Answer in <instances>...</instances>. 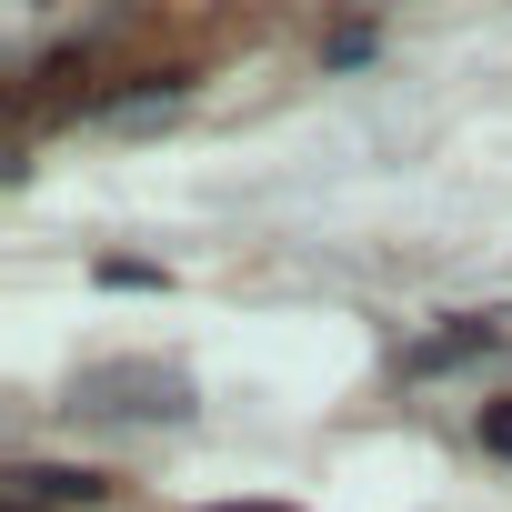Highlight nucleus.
<instances>
[{
	"label": "nucleus",
	"instance_id": "obj_1",
	"mask_svg": "<svg viewBox=\"0 0 512 512\" xmlns=\"http://www.w3.org/2000/svg\"><path fill=\"white\" fill-rule=\"evenodd\" d=\"M71 402L101 412V422H181L191 412V372L181 362H81Z\"/></svg>",
	"mask_w": 512,
	"mask_h": 512
},
{
	"label": "nucleus",
	"instance_id": "obj_2",
	"mask_svg": "<svg viewBox=\"0 0 512 512\" xmlns=\"http://www.w3.org/2000/svg\"><path fill=\"white\" fill-rule=\"evenodd\" d=\"M482 352H502V322L462 312V322H442V332L402 342V382H442V372H462V362H482Z\"/></svg>",
	"mask_w": 512,
	"mask_h": 512
},
{
	"label": "nucleus",
	"instance_id": "obj_3",
	"mask_svg": "<svg viewBox=\"0 0 512 512\" xmlns=\"http://www.w3.org/2000/svg\"><path fill=\"white\" fill-rule=\"evenodd\" d=\"M111 482L101 472H71V462H21L11 472V502H101Z\"/></svg>",
	"mask_w": 512,
	"mask_h": 512
},
{
	"label": "nucleus",
	"instance_id": "obj_4",
	"mask_svg": "<svg viewBox=\"0 0 512 512\" xmlns=\"http://www.w3.org/2000/svg\"><path fill=\"white\" fill-rule=\"evenodd\" d=\"M362 51H372V21H342V31L322 41V61H362Z\"/></svg>",
	"mask_w": 512,
	"mask_h": 512
},
{
	"label": "nucleus",
	"instance_id": "obj_5",
	"mask_svg": "<svg viewBox=\"0 0 512 512\" xmlns=\"http://www.w3.org/2000/svg\"><path fill=\"white\" fill-rule=\"evenodd\" d=\"M101 282H111V292H161V272H151V262H101Z\"/></svg>",
	"mask_w": 512,
	"mask_h": 512
},
{
	"label": "nucleus",
	"instance_id": "obj_6",
	"mask_svg": "<svg viewBox=\"0 0 512 512\" xmlns=\"http://www.w3.org/2000/svg\"><path fill=\"white\" fill-rule=\"evenodd\" d=\"M482 452H492V462H512V402H492V412H482Z\"/></svg>",
	"mask_w": 512,
	"mask_h": 512
},
{
	"label": "nucleus",
	"instance_id": "obj_7",
	"mask_svg": "<svg viewBox=\"0 0 512 512\" xmlns=\"http://www.w3.org/2000/svg\"><path fill=\"white\" fill-rule=\"evenodd\" d=\"M201 512H292V502H201Z\"/></svg>",
	"mask_w": 512,
	"mask_h": 512
},
{
	"label": "nucleus",
	"instance_id": "obj_8",
	"mask_svg": "<svg viewBox=\"0 0 512 512\" xmlns=\"http://www.w3.org/2000/svg\"><path fill=\"white\" fill-rule=\"evenodd\" d=\"M0 512H41V502H0Z\"/></svg>",
	"mask_w": 512,
	"mask_h": 512
}]
</instances>
